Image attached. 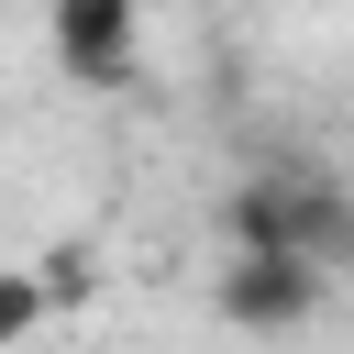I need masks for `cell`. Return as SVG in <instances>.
<instances>
[{"mask_svg":"<svg viewBox=\"0 0 354 354\" xmlns=\"http://www.w3.org/2000/svg\"><path fill=\"white\" fill-rule=\"evenodd\" d=\"M232 232H243V254L332 266V254L354 243V210H343V199H321V188H243V199H232Z\"/></svg>","mask_w":354,"mask_h":354,"instance_id":"cell-1","label":"cell"},{"mask_svg":"<svg viewBox=\"0 0 354 354\" xmlns=\"http://www.w3.org/2000/svg\"><path fill=\"white\" fill-rule=\"evenodd\" d=\"M310 299H321V266H288V254H232L221 266V321H243V332H288Z\"/></svg>","mask_w":354,"mask_h":354,"instance_id":"cell-2","label":"cell"},{"mask_svg":"<svg viewBox=\"0 0 354 354\" xmlns=\"http://www.w3.org/2000/svg\"><path fill=\"white\" fill-rule=\"evenodd\" d=\"M55 44H66V66H111L133 44V22L122 11H55Z\"/></svg>","mask_w":354,"mask_h":354,"instance_id":"cell-3","label":"cell"}]
</instances>
